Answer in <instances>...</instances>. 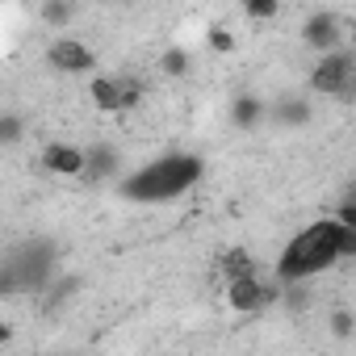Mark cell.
Segmentation results:
<instances>
[{
    "label": "cell",
    "instance_id": "30bf717a",
    "mask_svg": "<svg viewBox=\"0 0 356 356\" xmlns=\"http://www.w3.org/2000/svg\"><path fill=\"white\" fill-rule=\"evenodd\" d=\"M88 101H92L101 113H126L122 80H113V76H97V80L88 84Z\"/></svg>",
    "mask_w": 356,
    "mask_h": 356
},
{
    "label": "cell",
    "instance_id": "9a60e30c",
    "mask_svg": "<svg viewBox=\"0 0 356 356\" xmlns=\"http://www.w3.org/2000/svg\"><path fill=\"white\" fill-rule=\"evenodd\" d=\"M159 72H163L168 80H181V76H189V51H181V47H168V51H163V59H159Z\"/></svg>",
    "mask_w": 356,
    "mask_h": 356
},
{
    "label": "cell",
    "instance_id": "7a4b0ae2",
    "mask_svg": "<svg viewBox=\"0 0 356 356\" xmlns=\"http://www.w3.org/2000/svg\"><path fill=\"white\" fill-rule=\"evenodd\" d=\"M339 239H343V222H339V218H318V222H310V227L298 231V235L285 243V252L277 256V281H281V285H298V281H310V277L327 273L335 260H343Z\"/></svg>",
    "mask_w": 356,
    "mask_h": 356
},
{
    "label": "cell",
    "instance_id": "8fae6325",
    "mask_svg": "<svg viewBox=\"0 0 356 356\" xmlns=\"http://www.w3.org/2000/svg\"><path fill=\"white\" fill-rule=\"evenodd\" d=\"M118 168H122V155H118L113 143H92L88 147V168H84L88 181H109V176H118Z\"/></svg>",
    "mask_w": 356,
    "mask_h": 356
},
{
    "label": "cell",
    "instance_id": "ac0fdd59",
    "mask_svg": "<svg viewBox=\"0 0 356 356\" xmlns=\"http://www.w3.org/2000/svg\"><path fill=\"white\" fill-rule=\"evenodd\" d=\"M17 138H22V118L17 113H5V118H0V143L17 147Z\"/></svg>",
    "mask_w": 356,
    "mask_h": 356
},
{
    "label": "cell",
    "instance_id": "4fadbf2b",
    "mask_svg": "<svg viewBox=\"0 0 356 356\" xmlns=\"http://www.w3.org/2000/svg\"><path fill=\"white\" fill-rule=\"evenodd\" d=\"M218 268H222V277H227V281L260 273V268H256V260H252V252H243V248H227V252L218 256Z\"/></svg>",
    "mask_w": 356,
    "mask_h": 356
},
{
    "label": "cell",
    "instance_id": "8992f818",
    "mask_svg": "<svg viewBox=\"0 0 356 356\" xmlns=\"http://www.w3.org/2000/svg\"><path fill=\"white\" fill-rule=\"evenodd\" d=\"M47 63H51L55 72H67V76H88V72H97V55H92V47L80 42V38H55V42L47 47Z\"/></svg>",
    "mask_w": 356,
    "mask_h": 356
},
{
    "label": "cell",
    "instance_id": "ba28073f",
    "mask_svg": "<svg viewBox=\"0 0 356 356\" xmlns=\"http://www.w3.org/2000/svg\"><path fill=\"white\" fill-rule=\"evenodd\" d=\"M38 159H42V168L55 172V176H84V168H88V147H76V143H47Z\"/></svg>",
    "mask_w": 356,
    "mask_h": 356
},
{
    "label": "cell",
    "instance_id": "9c48e42d",
    "mask_svg": "<svg viewBox=\"0 0 356 356\" xmlns=\"http://www.w3.org/2000/svg\"><path fill=\"white\" fill-rule=\"evenodd\" d=\"M268 118H273L277 126H285V130H298V126H306V122L314 118V109H310L306 97L289 92V97H277V101L268 105Z\"/></svg>",
    "mask_w": 356,
    "mask_h": 356
},
{
    "label": "cell",
    "instance_id": "6da1fadb",
    "mask_svg": "<svg viewBox=\"0 0 356 356\" xmlns=\"http://www.w3.org/2000/svg\"><path fill=\"white\" fill-rule=\"evenodd\" d=\"M202 176H206L202 155L168 151V155H155L151 163H143L138 172L122 176V197H130V202H147V206L176 202V197H185V193L202 181Z\"/></svg>",
    "mask_w": 356,
    "mask_h": 356
},
{
    "label": "cell",
    "instance_id": "ffe728a7",
    "mask_svg": "<svg viewBox=\"0 0 356 356\" xmlns=\"http://www.w3.org/2000/svg\"><path fill=\"white\" fill-rule=\"evenodd\" d=\"M122 97H126V109H134L143 101V84L138 80H122Z\"/></svg>",
    "mask_w": 356,
    "mask_h": 356
},
{
    "label": "cell",
    "instance_id": "3957f363",
    "mask_svg": "<svg viewBox=\"0 0 356 356\" xmlns=\"http://www.w3.org/2000/svg\"><path fill=\"white\" fill-rule=\"evenodd\" d=\"M55 264H59V248L51 239H26L17 248H9L5 264H0V293L13 298V293H42L55 277Z\"/></svg>",
    "mask_w": 356,
    "mask_h": 356
},
{
    "label": "cell",
    "instance_id": "e0dca14e",
    "mask_svg": "<svg viewBox=\"0 0 356 356\" xmlns=\"http://www.w3.org/2000/svg\"><path fill=\"white\" fill-rule=\"evenodd\" d=\"M206 47H210L214 55H235V34H231L227 26H210V34H206Z\"/></svg>",
    "mask_w": 356,
    "mask_h": 356
},
{
    "label": "cell",
    "instance_id": "52a82bcc",
    "mask_svg": "<svg viewBox=\"0 0 356 356\" xmlns=\"http://www.w3.org/2000/svg\"><path fill=\"white\" fill-rule=\"evenodd\" d=\"M339 38H343V22H339L335 13H310V17L302 22V42H306L310 51H318V55L339 51Z\"/></svg>",
    "mask_w": 356,
    "mask_h": 356
},
{
    "label": "cell",
    "instance_id": "277c9868",
    "mask_svg": "<svg viewBox=\"0 0 356 356\" xmlns=\"http://www.w3.org/2000/svg\"><path fill=\"white\" fill-rule=\"evenodd\" d=\"M310 92L314 97H335V101H356V55L352 51H327L310 67Z\"/></svg>",
    "mask_w": 356,
    "mask_h": 356
},
{
    "label": "cell",
    "instance_id": "d6986e66",
    "mask_svg": "<svg viewBox=\"0 0 356 356\" xmlns=\"http://www.w3.org/2000/svg\"><path fill=\"white\" fill-rule=\"evenodd\" d=\"M352 331H356V318H352L348 310H335V314H331V335H339V339H348Z\"/></svg>",
    "mask_w": 356,
    "mask_h": 356
},
{
    "label": "cell",
    "instance_id": "5bb4252c",
    "mask_svg": "<svg viewBox=\"0 0 356 356\" xmlns=\"http://www.w3.org/2000/svg\"><path fill=\"white\" fill-rule=\"evenodd\" d=\"M38 17L47 22V26H55V30H63L72 17H76V0H42V9H38Z\"/></svg>",
    "mask_w": 356,
    "mask_h": 356
},
{
    "label": "cell",
    "instance_id": "44dd1931",
    "mask_svg": "<svg viewBox=\"0 0 356 356\" xmlns=\"http://www.w3.org/2000/svg\"><path fill=\"white\" fill-rule=\"evenodd\" d=\"M335 218H339L343 227H356V202H352V197H343V202L335 206Z\"/></svg>",
    "mask_w": 356,
    "mask_h": 356
},
{
    "label": "cell",
    "instance_id": "5b68a950",
    "mask_svg": "<svg viewBox=\"0 0 356 356\" xmlns=\"http://www.w3.org/2000/svg\"><path fill=\"white\" fill-rule=\"evenodd\" d=\"M277 298H281V281L268 285V281H260V273L227 281V306H231L235 314H260V310L273 306Z\"/></svg>",
    "mask_w": 356,
    "mask_h": 356
},
{
    "label": "cell",
    "instance_id": "2e32d148",
    "mask_svg": "<svg viewBox=\"0 0 356 356\" xmlns=\"http://www.w3.org/2000/svg\"><path fill=\"white\" fill-rule=\"evenodd\" d=\"M239 9L248 22H273L281 13V0H239Z\"/></svg>",
    "mask_w": 356,
    "mask_h": 356
},
{
    "label": "cell",
    "instance_id": "7c38bea8",
    "mask_svg": "<svg viewBox=\"0 0 356 356\" xmlns=\"http://www.w3.org/2000/svg\"><path fill=\"white\" fill-rule=\"evenodd\" d=\"M264 118H268V105H264L260 97H252V92H239V97L231 101V122H235L239 130H256Z\"/></svg>",
    "mask_w": 356,
    "mask_h": 356
}]
</instances>
